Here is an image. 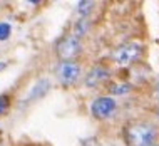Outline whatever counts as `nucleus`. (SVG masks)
<instances>
[{"mask_svg":"<svg viewBox=\"0 0 159 146\" xmlns=\"http://www.w3.org/2000/svg\"><path fill=\"white\" fill-rule=\"evenodd\" d=\"M152 146H159V144H156V143H154V144H152Z\"/></svg>","mask_w":159,"mask_h":146,"instance_id":"2eb2a0df","label":"nucleus"},{"mask_svg":"<svg viewBox=\"0 0 159 146\" xmlns=\"http://www.w3.org/2000/svg\"><path fill=\"white\" fill-rule=\"evenodd\" d=\"M157 118H159V109H157Z\"/></svg>","mask_w":159,"mask_h":146,"instance_id":"dca6fc26","label":"nucleus"},{"mask_svg":"<svg viewBox=\"0 0 159 146\" xmlns=\"http://www.w3.org/2000/svg\"><path fill=\"white\" fill-rule=\"evenodd\" d=\"M80 49H82V45L77 37H64L57 44V55L61 61H72L80 54Z\"/></svg>","mask_w":159,"mask_h":146,"instance_id":"20e7f679","label":"nucleus"},{"mask_svg":"<svg viewBox=\"0 0 159 146\" xmlns=\"http://www.w3.org/2000/svg\"><path fill=\"white\" fill-rule=\"evenodd\" d=\"M5 66H7V62H0V71L5 69Z\"/></svg>","mask_w":159,"mask_h":146,"instance_id":"ddd939ff","label":"nucleus"},{"mask_svg":"<svg viewBox=\"0 0 159 146\" xmlns=\"http://www.w3.org/2000/svg\"><path fill=\"white\" fill-rule=\"evenodd\" d=\"M141 54H143V47L136 42H129V44H122L121 47H117L114 50L112 57L121 66H129V64L136 62L141 57Z\"/></svg>","mask_w":159,"mask_h":146,"instance_id":"f03ea898","label":"nucleus"},{"mask_svg":"<svg viewBox=\"0 0 159 146\" xmlns=\"http://www.w3.org/2000/svg\"><path fill=\"white\" fill-rule=\"evenodd\" d=\"M94 8V2H80L77 3V12L80 14V17H87L91 14V10Z\"/></svg>","mask_w":159,"mask_h":146,"instance_id":"9d476101","label":"nucleus"},{"mask_svg":"<svg viewBox=\"0 0 159 146\" xmlns=\"http://www.w3.org/2000/svg\"><path fill=\"white\" fill-rule=\"evenodd\" d=\"M89 27H91V22H89L87 17H80L79 20L74 24V31H72V34H74V37L80 39L84 35V34H87Z\"/></svg>","mask_w":159,"mask_h":146,"instance_id":"6e6552de","label":"nucleus"},{"mask_svg":"<svg viewBox=\"0 0 159 146\" xmlns=\"http://www.w3.org/2000/svg\"><path fill=\"white\" fill-rule=\"evenodd\" d=\"M116 109H117V102H116L112 97H99L92 102V114L96 116L97 119H107L111 118Z\"/></svg>","mask_w":159,"mask_h":146,"instance_id":"39448f33","label":"nucleus"},{"mask_svg":"<svg viewBox=\"0 0 159 146\" xmlns=\"http://www.w3.org/2000/svg\"><path fill=\"white\" fill-rule=\"evenodd\" d=\"M10 34H12L10 24H7V22H0V42L7 40V39L10 37Z\"/></svg>","mask_w":159,"mask_h":146,"instance_id":"9b49d317","label":"nucleus"},{"mask_svg":"<svg viewBox=\"0 0 159 146\" xmlns=\"http://www.w3.org/2000/svg\"><path fill=\"white\" fill-rule=\"evenodd\" d=\"M8 106H10V101H8V97L2 94V96H0V116H2V114L8 109Z\"/></svg>","mask_w":159,"mask_h":146,"instance_id":"f8f14e48","label":"nucleus"},{"mask_svg":"<svg viewBox=\"0 0 159 146\" xmlns=\"http://www.w3.org/2000/svg\"><path fill=\"white\" fill-rule=\"evenodd\" d=\"M55 76L61 84L70 86L80 77V66L74 61H61L55 67Z\"/></svg>","mask_w":159,"mask_h":146,"instance_id":"7ed1b4c3","label":"nucleus"},{"mask_svg":"<svg viewBox=\"0 0 159 146\" xmlns=\"http://www.w3.org/2000/svg\"><path fill=\"white\" fill-rule=\"evenodd\" d=\"M156 97H159V84L156 86Z\"/></svg>","mask_w":159,"mask_h":146,"instance_id":"4468645a","label":"nucleus"},{"mask_svg":"<svg viewBox=\"0 0 159 146\" xmlns=\"http://www.w3.org/2000/svg\"><path fill=\"white\" fill-rule=\"evenodd\" d=\"M131 89H132L131 84H114L111 87V94H114V96H126V94H129Z\"/></svg>","mask_w":159,"mask_h":146,"instance_id":"1a4fd4ad","label":"nucleus"},{"mask_svg":"<svg viewBox=\"0 0 159 146\" xmlns=\"http://www.w3.org/2000/svg\"><path fill=\"white\" fill-rule=\"evenodd\" d=\"M124 134L129 146H152L156 143L157 131L149 123H134L126 128Z\"/></svg>","mask_w":159,"mask_h":146,"instance_id":"f257e3e1","label":"nucleus"},{"mask_svg":"<svg viewBox=\"0 0 159 146\" xmlns=\"http://www.w3.org/2000/svg\"><path fill=\"white\" fill-rule=\"evenodd\" d=\"M50 89V82L47 79H40L37 81V84L34 86V89L30 91V96H29V101L35 99V97H42L44 94H47V91Z\"/></svg>","mask_w":159,"mask_h":146,"instance_id":"0eeeda50","label":"nucleus"},{"mask_svg":"<svg viewBox=\"0 0 159 146\" xmlns=\"http://www.w3.org/2000/svg\"><path fill=\"white\" fill-rule=\"evenodd\" d=\"M111 77V72L104 69V67H94V69L87 74L85 77V86H89V87H96V86L102 84L104 81H107Z\"/></svg>","mask_w":159,"mask_h":146,"instance_id":"423d86ee","label":"nucleus"}]
</instances>
